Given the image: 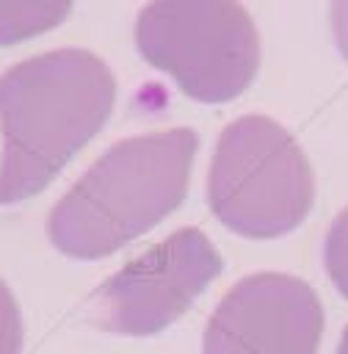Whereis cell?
Wrapping results in <instances>:
<instances>
[{
    "label": "cell",
    "instance_id": "3957f363",
    "mask_svg": "<svg viewBox=\"0 0 348 354\" xmlns=\"http://www.w3.org/2000/svg\"><path fill=\"white\" fill-rule=\"evenodd\" d=\"M312 196L309 163L279 122L249 113L224 127L207 174V202L224 227L279 238L307 218Z\"/></svg>",
    "mask_w": 348,
    "mask_h": 354
},
{
    "label": "cell",
    "instance_id": "5b68a950",
    "mask_svg": "<svg viewBox=\"0 0 348 354\" xmlns=\"http://www.w3.org/2000/svg\"><path fill=\"white\" fill-rule=\"evenodd\" d=\"M218 271L221 257L207 235L182 227L119 268L91 296V321L119 335L160 332L193 304Z\"/></svg>",
    "mask_w": 348,
    "mask_h": 354
},
{
    "label": "cell",
    "instance_id": "52a82bcc",
    "mask_svg": "<svg viewBox=\"0 0 348 354\" xmlns=\"http://www.w3.org/2000/svg\"><path fill=\"white\" fill-rule=\"evenodd\" d=\"M72 11V0H0V44H17L52 30Z\"/></svg>",
    "mask_w": 348,
    "mask_h": 354
},
{
    "label": "cell",
    "instance_id": "6da1fadb",
    "mask_svg": "<svg viewBox=\"0 0 348 354\" xmlns=\"http://www.w3.org/2000/svg\"><path fill=\"white\" fill-rule=\"evenodd\" d=\"M116 100L113 72L88 50L61 47L0 75V205L22 202L91 141Z\"/></svg>",
    "mask_w": 348,
    "mask_h": 354
},
{
    "label": "cell",
    "instance_id": "9c48e42d",
    "mask_svg": "<svg viewBox=\"0 0 348 354\" xmlns=\"http://www.w3.org/2000/svg\"><path fill=\"white\" fill-rule=\"evenodd\" d=\"M0 354H22V315L14 293L0 279Z\"/></svg>",
    "mask_w": 348,
    "mask_h": 354
},
{
    "label": "cell",
    "instance_id": "8992f818",
    "mask_svg": "<svg viewBox=\"0 0 348 354\" xmlns=\"http://www.w3.org/2000/svg\"><path fill=\"white\" fill-rule=\"evenodd\" d=\"M323 310L315 290L287 274H251L232 285L204 329V354H318Z\"/></svg>",
    "mask_w": 348,
    "mask_h": 354
},
{
    "label": "cell",
    "instance_id": "277c9868",
    "mask_svg": "<svg viewBox=\"0 0 348 354\" xmlns=\"http://www.w3.org/2000/svg\"><path fill=\"white\" fill-rule=\"evenodd\" d=\"M138 53L199 102H229L251 83L260 39L238 0H152L135 19Z\"/></svg>",
    "mask_w": 348,
    "mask_h": 354
},
{
    "label": "cell",
    "instance_id": "8fae6325",
    "mask_svg": "<svg viewBox=\"0 0 348 354\" xmlns=\"http://www.w3.org/2000/svg\"><path fill=\"white\" fill-rule=\"evenodd\" d=\"M337 354H348V326L342 329V337H340V346H337Z\"/></svg>",
    "mask_w": 348,
    "mask_h": 354
},
{
    "label": "cell",
    "instance_id": "30bf717a",
    "mask_svg": "<svg viewBox=\"0 0 348 354\" xmlns=\"http://www.w3.org/2000/svg\"><path fill=\"white\" fill-rule=\"evenodd\" d=\"M331 30L342 58L348 61V0H331Z\"/></svg>",
    "mask_w": 348,
    "mask_h": 354
},
{
    "label": "cell",
    "instance_id": "7a4b0ae2",
    "mask_svg": "<svg viewBox=\"0 0 348 354\" xmlns=\"http://www.w3.org/2000/svg\"><path fill=\"white\" fill-rule=\"evenodd\" d=\"M196 147L188 127L113 144L55 202L47 218L52 246L75 260H99L152 230L185 199Z\"/></svg>",
    "mask_w": 348,
    "mask_h": 354
},
{
    "label": "cell",
    "instance_id": "ba28073f",
    "mask_svg": "<svg viewBox=\"0 0 348 354\" xmlns=\"http://www.w3.org/2000/svg\"><path fill=\"white\" fill-rule=\"evenodd\" d=\"M323 260L334 288L348 299V207L331 221L323 246Z\"/></svg>",
    "mask_w": 348,
    "mask_h": 354
}]
</instances>
